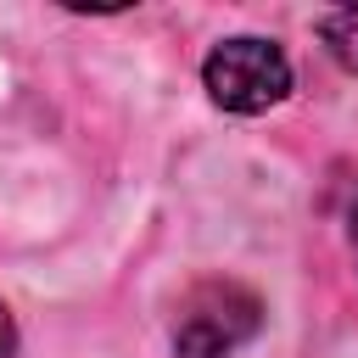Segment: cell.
<instances>
[{"label": "cell", "instance_id": "1", "mask_svg": "<svg viewBox=\"0 0 358 358\" xmlns=\"http://www.w3.org/2000/svg\"><path fill=\"white\" fill-rule=\"evenodd\" d=\"M263 324V302L241 280H196L173 313V352L179 358H229Z\"/></svg>", "mask_w": 358, "mask_h": 358}, {"label": "cell", "instance_id": "5", "mask_svg": "<svg viewBox=\"0 0 358 358\" xmlns=\"http://www.w3.org/2000/svg\"><path fill=\"white\" fill-rule=\"evenodd\" d=\"M347 241H352V257H358V196H352V218H347Z\"/></svg>", "mask_w": 358, "mask_h": 358}, {"label": "cell", "instance_id": "3", "mask_svg": "<svg viewBox=\"0 0 358 358\" xmlns=\"http://www.w3.org/2000/svg\"><path fill=\"white\" fill-rule=\"evenodd\" d=\"M319 34H324L330 56H336V62H341L347 73H358V6L324 11V17H319Z\"/></svg>", "mask_w": 358, "mask_h": 358}, {"label": "cell", "instance_id": "4", "mask_svg": "<svg viewBox=\"0 0 358 358\" xmlns=\"http://www.w3.org/2000/svg\"><path fill=\"white\" fill-rule=\"evenodd\" d=\"M11 352H17V324H11V313L0 302V358H11Z\"/></svg>", "mask_w": 358, "mask_h": 358}, {"label": "cell", "instance_id": "2", "mask_svg": "<svg viewBox=\"0 0 358 358\" xmlns=\"http://www.w3.org/2000/svg\"><path fill=\"white\" fill-rule=\"evenodd\" d=\"M201 84L213 95V106L224 112H268L291 95V62L274 39H257V34H241V39H224L207 50L201 62Z\"/></svg>", "mask_w": 358, "mask_h": 358}]
</instances>
